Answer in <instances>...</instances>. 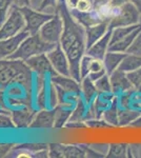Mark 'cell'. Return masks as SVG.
I'll list each match as a JSON object with an SVG mask.
<instances>
[{
	"mask_svg": "<svg viewBox=\"0 0 141 158\" xmlns=\"http://www.w3.org/2000/svg\"><path fill=\"white\" fill-rule=\"evenodd\" d=\"M111 35L112 30H109L103 37L100 38L98 41H96L89 49L86 50L85 54L93 58H96V59L103 60L104 56L109 52V47L111 43Z\"/></svg>",
	"mask_w": 141,
	"mask_h": 158,
	"instance_id": "2e32d148",
	"label": "cell"
},
{
	"mask_svg": "<svg viewBox=\"0 0 141 158\" xmlns=\"http://www.w3.org/2000/svg\"><path fill=\"white\" fill-rule=\"evenodd\" d=\"M27 65L30 68V70L36 75L40 76H53L56 75V71L54 70L52 63L48 59L47 53L35 55L33 57L29 58L27 60L24 61Z\"/></svg>",
	"mask_w": 141,
	"mask_h": 158,
	"instance_id": "9c48e42d",
	"label": "cell"
},
{
	"mask_svg": "<svg viewBox=\"0 0 141 158\" xmlns=\"http://www.w3.org/2000/svg\"><path fill=\"white\" fill-rule=\"evenodd\" d=\"M16 4L19 6H30V0H16Z\"/></svg>",
	"mask_w": 141,
	"mask_h": 158,
	"instance_id": "7bdbcfd3",
	"label": "cell"
},
{
	"mask_svg": "<svg viewBox=\"0 0 141 158\" xmlns=\"http://www.w3.org/2000/svg\"><path fill=\"white\" fill-rule=\"evenodd\" d=\"M56 45L43 41L38 33L34 35H29L21 42V44H20V47L18 48L16 52L6 59H19L25 61L35 55L48 53V51L54 49Z\"/></svg>",
	"mask_w": 141,
	"mask_h": 158,
	"instance_id": "7a4b0ae2",
	"label": "cell"
},
{
	"mask_svg": "<svg viewBox=\"0 0 141 158\" xmlns=\"http://www.w3.org/2000/svg\"><path fill=\"white\" fill-rule=\"evenodd\" d=\"M139 68H141V56L127 54L126 53V55H125V57L123 58V60L120 63L118 69L125 73H130Z\"/></svg>",
	"mask_w": 141,
	"mask_h": 158,
	"instance_id": "cb8c5ba5",
	"label": "cell"
},
{
	"mask_svg": "<svg viewBox=\"0 0 141 158\" xmlns=\"http://www.w3.org/2000/svg\"><path fill=\"white\" fill-rule=\"evenodd\" d=\"M29 35L30 34L27 31H22L15 36L0 40V59H6L11 55L14 54L18 50V48L20 47L21 42Z\"/></svg>",
	"mask_w": 141,
	"mask_h": 158,
	"instance_id": "30bf717a",
	"label": "cell"
},
{
	"mask_svg": "<svg viewBox=\"0 0 141 158\" xmlns=\"http://www.w3.org/2000/svg\"><path fill=\"white\" fill-rule=\"evenodd\" d=\"M55 109H42L36 113L30 129H52L55 124Z\"/></svg>",
	"mask_w": 141,
	"mask_h": 158,
	"instance_id": "4fadbf2b",
	"label": "cell"
},
{
	"mask_svg": "<svg viewBox=\"0 0 141 158\" xmlns=\"http://www.w3.org/2000/svg\"><path fill=\"white\" fill-rule=\"evenodd\" d=\"M130 2H132V3L134 4L141 13V0H130Z\"/></svg>",
	"mask_w": 141,
	"mask_h": 158,
	"instance_id": "bcb514c9",
	"label": "cell"
},
{
	"mask_svg": "<svg viewBox=\"0 0 141 158\" xmlns=\"http://www.w3.org/2000/svg\"><path fill=\"white\" fill-rule=\"evenodd\" d=\"M0 129H15V124L9 114L0 113Z\"/></svg>",
	"mask_w": 141,
	"mask_h": 158,
	"instance_id": "8d00e7d4",
	"label": "cell"
},
{
	"mask_svg": "<svg viewBox=\"0 0 141 158\" xmlns=\"http://www.w3.org/2000/svg\"><path fill=\"white\" fill-rule=\"evenodd\" d=\"M139 10L136 7L132 2H127L119 7V12L115 17H113L109 22L110 30L119 27H127L140 23Z\"/></svg>",
	"mask_w": 141,
	"mask_h": 158,
	"instance_id": "8992f818",
	"label": "cell"
},
{
	"mask_svg": "<svg viewBox=\"0 0 141 158\" xmlns=\"http://www.w3.org/2000/svg\"><path fill=\"white\" fill-rule=\"evenodd\" d=\"M118 102H117V96L113 103L107 108L102 114V119H104L111 127H119V120H118Z\"/></svg>",
	"mask_w": 141,
	"mask_h": 158,
	"instance_id": "d4e9b609",
	"label": "cell"
},
{
	"mask_svg": "<svg viewBox=\"0 0 141 158\" xmlns=\"http://www.w3.org/2000/svg\"><path fill=\"white\" fill-rule=\"evenodd\" d=\"M24 17L22 15L21 11H20L19 6H17L15 3L12 6L6 19L4 20L3 23L0 25V40L19 34L20 32L24 31Z\"/></svg>",
	"mask_w": 141,
	"mask_h": 158,
	"instance_id": "3957f363",
	"label": "cell"
},
{
	"mask_svg": "<svg viewBox=\"0 0 141 158\" xmlns=\"http://www.w3.org/2000/svg\"><path fill=\"white\" fill-rule=\"evenodd\" d=\"M20 11L25 20V27L24 31H27L30 35H34L39 33L42 25L48 22L50 19H52L55 14H48L39 10H33L30 6H19Z\"/></svg>",
	"mask_w": 141,
	"mask_h": 158,
	"instance_id": "277c9868",
	"label": "cell"
},
{
	"mask_svg": "<svg viewBox=\"0 0 141 158\" xmlns=\"http://www.w3.org/2000/svg\"><path fill=\"white\" fill-rule=\"evenodd\" d=\"M141 116V110L119 108L118 109V120L119 127H127Z\"/></svg>",
	"mask_w": 141,
	"mask_h": 158,
	"instance_id": "44dd1931",
	"label": "cell"
},
{
	"mask_svg": "<svg viewBox=\"0 0 141 158\" xmlns=\"http://www.w3.org/2000/svg\"><path fill=\"white\" fill-rule=\"evenodd\" d=\"M94 82L99 93H113L111 78H110L109 74L103 75L102 77H100L98 80L94 81Z\"/></svg>",
	"mask_w": 141,
	"mask_h": 158,
	"instance_id": "f1b7e54d",
	"label": "cell"
},
{
	"mask_svg": "<svg viewBox=\"0 0 141 158\" xmlns=\"http://www.w3.org/2000/svg\"><path fill=\"white\" fill-rule=\"evenodd\" d=\"M50 81L55 86L62 89L68 93L75 94V95H81V85L78 80L73 78L72 76H63V75H53L50 77Z\"/></svg>",
	"mask_w": 141,
	"mask_h": 158,
	"instance_id": "7c38bea8",
	"label": "cell"
},
{
	"mask_svg": "<svg viewBox=\"0 0 141 158\" xmlns=\"http://www.w3.org/2000/svg\"><path fill=\"white\" fill-rule=\"evenodd\" d=\"M110 78H111L112 83V92L116 96L133 88L132 83H131L129 77H127V73L119 70V69L114 71L110 75Z\"/></svg>",
	"mask_w": 141,
	"mask_h": 158,
	"instance_id": "5bb4252c",
	"label": "cell"
},
{
	"mask_svg": "<svg viewBox=\"0 0 141 158\" xmlns=\"http://www.w3.org/2000/svg\"><path fill=\"white\" fill-rule=\"evenodd\" d=\"M80 85H81V96L85 100V102L88 103V106H89V104H92L95 101V99L98 96L99 92L97 90L96 85H95V82L89 76L83 78L80 81Z\"/></svg>",
	"mask_w": 141,
	"mask_h": 158,
	"instance_id": "ac0fdd59",
	"label": "cell"
},
{
	"mask_svg": "<svg viewBox=\"0 0 141 158\" xmlns=\"http://www.w3.org/2000/svg\"><path fill=\"white\" fill-rule=\"evenodd\" d=\"M129 157L141 158V143L129 144Z\"/></svg>",
	"mask_w": 141,
	"mask_h": 158,
	"instance_id": "74e56055",
	"label": "cell"
},
{
	"mask_svg": "<svg viewBox=\"0 0 141 158\" xmlns=\"http://www.w3.org/2000/svg\"><path fill=\"white\" fill-rule=\"evenodd\" d=\"M29 69L27 63L19 59H0V85L9 86L15 82L18 74Z\"/></svg>",
	"mask_w": 141,
	"mask_h": 158,
	"instance_id": "5b68a950",
	"label": "cell"
},
{
	"mask_svg": "<svg viewBox=\"0 0 141 158\" xmlns=\"http://www.w3.org/2000/svg\"><path fill=\"white\" fill-rule=\"evenodd\" d=\"M36 115V112L29 106H18L17 109L12 110L11 117L16 129L30 128L33 119Z\"/></svg>",
	"mask_w": 141,
	"mask_h": 158,
	"instance_id": "8fae6325",
	"label": "cell"
},
{
	"mask_svg": "<svg viewBox=\"0 0 141 158\" xmlns=\"http://www.w3.org/2000/svg\"><path fill=\"white\" fill-rule=\"evenodd\" d=\"M63 32V20L59 13L56 12L52 19L45 22L39 31V36L43 41L51 44H58Z\"/></svg>",
	"mask_w": 141,
	"mask_h": 158,
	"instance_id": "52a82bcc",
	"label": "cell"
},
{
	"mask_svg": "<svg viewBox=\"0 0 141 158\" xmlns=\"http://www.w3.org/2000/svg\"><path fill=\"white\" fill-rule=\"evenodd\" d=\"M73 106H58L55 108V124L54 128L61 129L65 127L71 118L73 113Z\"/></svg>",
	"mask_w": 141,
	"mask_h": 158,
	"instance_id": "7402d4cb",
	"label": "cell"
},
{
	"mask_svg": "<svg viewBox=\"0 0 141 158\" xmlns=\"http://www.w3.org/2000/svg\"><path fill=\"white\" fill-rule=\"evenodd\" d=\"M62 155L64 158H84L86 152L82 144H62Z\"/></svg>",
	"mask_w": 141,
	"mask_h": 158,
	"instance_id": "484cf974",
	"label": "cell"
},
{
	"mask_svg": "<svg viewBox=\"0 0 141 158\" xmlns=\"http://www.w3.org/2000/svg\"><path fill=\"white\" fill-rule=\"evenodd\" d=\"M84 122L86 124V128H91V129H103V128L111 127L102 118H92V119H88V120H85Z\"/></svg>",
	"mask_w": 141,
	"mask_h": 158,
	"instance_id": "1f68e13d",
	"label": "cell"
},
{
	"mask_svg": "<svg viewBox=\"0 0 141 158\" xmlns=\"http://www.w3.org/2000/svg\"><path fill=\"white\" fill-rule=\"evenodd\" d=\"M140 23H141V14H140Z\"/></svg>",
	"mask_w": 141,
	"mask_h": 158,
	"instance_id": "7dc6e473",
	"label": "cell"
},
{
	"mask_svg": "<svg viewBox=\"0 0 141 158\" xmlns=\"http://www.w3.org/2000/svg\"><path fill=\"white\" fill-rule=\"evenodd\" d=\"M131 127H134V128H141V116L139 118L136 119V120L131 124Z\"/></svg>",
	"mask_w": 141,
	"mask_h": 158,
	"instance_id": "f6af8a7d",
	"label": "cell"
},
{
	"mask_svg": "<svg viewBox=\"0 0 141 158\" xmlns=\"http://www.w3.org/2000/svg\"><path fill=\"white\" fill-rule=\"evenodd\" d=\"M140 24L141 23L134 24V25H127V27H119L113 29L112 35H111V43H115V42L119 41V40H121L122 38L127 36L133 31L137 29ZM111 43H110V44H111Z\"/></svg>",
	"mask_w": 141,
	"mask_h": 158,
	"instance_id": "4316f807",
	"label": "cell"
},
{
	"mask_svg": "<svg viewBox=\"0 0 141 158\" xmlns=\"http://www.w3.org/2000/svg\"><path fill=\"white\" fill-rule=\"evenodd\" d=\"M57 3H58V0H42L39 7H38V10H39V11H43V10H45L47 7H51V6L56 9Z\"/></svg>",
	"mask_w": 141,
	"mask_h": 158,
	"instance_id": "f35d334b",
	"label": "cell"
},
{
	"mask_svg": "<svg viewBox=\"0 0 141 158\" xmlns=\"http://www.w3.org/2000/svg\"><path fill=\"white\" fill-rule=\"evenodd\" d=\"M125 55H126V53L111 52V51H109L106 53L103 58V63H104V68L106 70V73L109 75H111L114 71H116L119 68L120 63L122 62Z\"/></svg>",
	"mask_w": 141,
	"mask_h": 158,
	"instance_id": "ffe728a7",
	"label": "cell"
},
{
	"mask_svg": "<svg viewBox=\"0 0 141 158\" xmlns=\"http://www.w3.org/2000/svg\"><path fill=\"white\" fill-rule=\"evenodd\" d=\"M127 77L130 79L133 88H141V68L127 73Z\"/></svg>",
	"mask_w": 141,
	"mask_h": 158,
	"instance_id": "d6a6232c",
	"label": "cell"
},
{
	"mask_svg": "<svg viewBox=\"0 0 141 158\" xmlns=\"http://www.w3.org/2000/svg\"><path fill=\"white\" fill-rule=\"evenodd\" d=\"M106 158H125L129 157V144L125 142H115L109 144L106 153Z\"/></svg>",
	"mask_w": 141,
	"mask_h": 158,
	"instance_id": "603a6c76",
	"label": "cell"
},
{
	"mask_svg": "<svg viewBox=\"0 0 141 158\" xmlns=\"http://www.w3.org/2000/svg\"><path fill=\"white\" fill-rule=\"evenodd\" d=\"M56 10L63 20V32L59 43L68 56L71 76L80 82V61L86 52L85 27L72 16L64 0H58Z\"/></svg>",
	"mask_w": 141,
	"mask_h": 158,
	"instance_id": "6da1fadb",
	"label": "cell"
},
{
	"mask_svg": "<svg viewBox=\"0 0 141 158\" xmlns=\"http://www.w3.org/2000/svg\"><path fill=\"white\" fill-rule=\"evenodd\" d=\"M0 109H6V90L4 86L0 85Z\"/></svg>",
	"mask_w": 141,
	"mask_h": 158,
	"instance_id": "ab89813d",
	"label": "cell"
},
{
	"mask_svg": "<svg viewBox=\"0 0 141 158\" xmlns=\"http://www.w3.org/2000/svg\"><path fill=\"white\" fill-rule=\"evenodd\" d=\"M16 0H0V25L4 22Z\"/></svg>",
	"mask_w": 141,
	"mask_h": 158,
	"instance_id": "f546056e",
	"label": "cell"
},
{
	"mask_svg": "<svg viewBox=\"0 0 141 158\" xmlns=\"http://www.w3.org/2000/svg\"><path fill=\"white\" fill-rule=\"evenodd\" d=\"M140 32H141V24L136 30L133 31L131 34L125 36L124 38H122L121 40H119V41H117L115 43H111L109 47V51H111V52L126 53V51L129 50L131 44H132L133 41L135 40V38L137 37V35L139 34Z\"/></svg>",
	"mask_w": 141,
	"mask_h": 158,
	"instance_id": "d6986e66",
	"label": "cell"
},
{
	"mask_svg": "<svg viewBox=\"0 0 141 158\" xmlns=\"http://www.w3.org/2000/svg\"><path fill=\"white\" fill-rule=\"evenodd\" d=\"M127 54H134L141 56V32L137 35V37L135 38V40L131 44L129 50L126 51Z\"/></svg>",
	"mask_w": 141,
	"mask_h": 158,
	"instance_id": "836d02e7",
	"label": "cell"
},
{
	"mask_svg": "<svg viewBox=\"0 0 141 158\" xmlns=\"http://www.w3.org/2000/svg\"><path fill=\"white\" fill-rule=\"evenodd\" d=\"M13 148V144H0V157L6 156L10 151H12Z\"/></svg>",
	"mask_w": 141,
	"mask_h": 158,
	"instance_id": "60d3db41",
	"label": "cell"
},
{
	"mask_svg": "<svg viewBox=\"0 0 141 158\" xmlns=\"http://www.w3.org/2000/svg\"><path fill=\"white\" fill-rule=\"evenodd\" d=\"M94 58L89 56L88 54H84V56L82 57V59L80 61V77L81 80L83 78L88 77L89 71H91V64H92V61H93Z\"/></svg>",
	"mask_w": 141,
	"mask_h": 158,
	"instance_id": "4dcf8cb0",
	"label": "cell"
},
{
	"mask_svg": "<svg viewBox=\"0 0 141 158\" xmlns=\"http://www.w3.org/2000/svg\"><path fill=\"white\" fill-rule=\"evenodd\" d=\"M106 74H107V73H106V68H104L103 60L94 58L93 61H92L91 71H89V77L91 78L93 81H96V80H98L100 77H102L103 75H106Z\"/></svg>",
	"mask_w": 141,
	"mask_h": 158,
	"instance_id": "83f0119b",
	"label": "cell"
},
{
	"mask_svg": "<svg viewBox=\"0 0 141 158\" xmlns=\"http://www.w3.org/2000/svg\"><path fill=\"white\" fill-rule=\"evenodd\" d=\"M110 30L109 22L103 21L97 23L92 27H85V43L86 50L89 49L96 41H98L100 38H102L106 34V32Z\"/></svg>",
	"mask_w": 141,
	"mask_h": 158,
	"instance_id": "e0dca14e",
	"label": "cell"
},
{
	"mask_svg": "<svg viewBox=\"0 0 141 158\" xmlns=\"http://www.w3.org/2000/svg\"><path fill=\"white\" fill-rule=\"evenodd\" d=\"M127 2H130V0H111V2H110V3H111L112 6H114L120 7V6H123V4L127 3Z\"/></svg>",
	"mask_w": 141,
	"mask_h": 158,
	"instance_id": "b9f144b4",
	"label": "cell"
},
{
	"mask_svg": "<svg viewBox=\"0 0 141 158\" xmlns=\"http://www.w3.org/2000/svg\"><path fill=\"white\" fill-rule=\"evenodd\" d=\"M71 14L72 16L75 18V20L78 23H80L83 27H89L92 25H95L100 22H103L104 20L102 19V17L100 16V14L98 13L96 9L94 7V10L89 12H80L78 10L74 9L71 10Z\"/></svg>",
	"mask_w": 141,
	"mask_h": 158,
	"instance_id": "9a60e30c",
	"label": "cell"
},
{
	"mask_svg": "<svg viewBox=\"0 0 141 158\" xmlns=\"http://www.w3.org/2000/svg\"><path fill=\"white\" fill-rule=\"evenodd\" d=\"M48 157L63 158L62 144H60V143H51V144H48Z\"/></svg>",
	"mask_w": 141,
	"mask_h": 158,
	"instance_id": "e575fe53",
	"label": "cell"
},
{
	"mask_svg": "<svg viewBox=\"0 0 141 158\" xmlns=\"http://www.w3.org/2000/svg\"><path fill=\"white\" fill-rule=\"evenodd\" d=\"M110 2H111V0H94L95 6H102V4L110 3Z\"/></svg>",
	"mask_w": 141,
	"mask_h": 158,
	"instance_id": "ee69618b",
	"label": "cell"
},
{
	"mask_svg": "<svg viewBox=\"0 0 141 158\" xmlns=\"http://www.w3.org/2000/svg\"><path fill=\"white\" fill-rule=\"evenodd\" d=\"M94 0H78L76 10H78L80 12H89L92 10H94Z\"/></svg>",
	"mask_w": 141,
	"mask_h": 158,
	"instance_id": "d590c367",
	"label": "cell"
},
{
	"mask_svg": "<svg viewBox=\"0 0 141 158\" xmlns=\"http://www.w3.org/2000/svg\"><path fill=\"white\" fill-rule=\"evenodd\" d=\"M47 55L56 73L63 76H71L70 62H68V56L60 45V43H58L54 49L48 51Z\"/></svg>",
	"mask_w": 141,
	"mask_h": 158,
	"instance_id": "ba28073f",
	"label": "cell"
}]
</instances>
